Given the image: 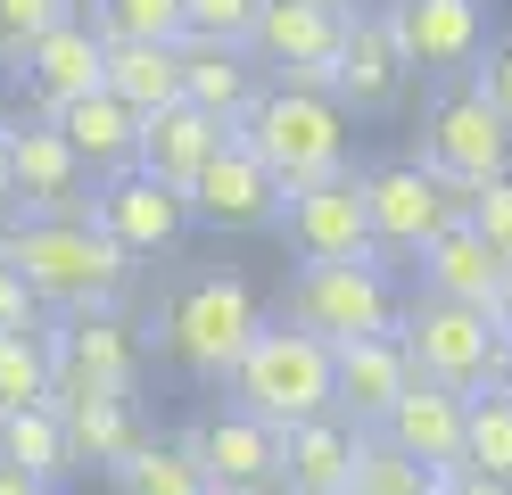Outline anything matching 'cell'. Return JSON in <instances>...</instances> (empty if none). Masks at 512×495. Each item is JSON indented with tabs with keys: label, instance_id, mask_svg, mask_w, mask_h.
I'll use <instances>...</instances> for the list:
<instances>
[{
	"label": "cell",
	"instance_id": "6da1fadb",
	"mask_svg": "<svg viewBox=\"0 0 512 495\" xmlns=\"http://www.w3.org/2000/svg\"><path fill=\"white\" fill-rule=\"evenodd\" d=\"M0 264L58 322L67 314H124V289H133V256L91 215H9L0 223Z\"/></svg>",
	"mask_w": 512,
	"mask_h": 495
},
{
	"label": "cell",
	"instance_id": "7a4b0ae2",
	"mask_svg": "<svg viewBox=\"0 0 512 495\" xmlns=\"http://www.w3.org/2000/svg\"><path fill=\"white\" fill-rule=\"evenodd\" d=\"M240 141H248L256 165L281 182V198L356 174V165H347V116H339V99H323V91L265 83V99H256L248 124H240Z\"/></svg>",
	"mask_w": 512,
	"mask_h": 495
},
{
	"label": "cell",
	"instance_id": "3957f363",
	"mask_svg": "<svg viewBox=\"0 0 512 495\" xmlns=\"http://www.w3.org/2000/svg\"><path fill=\"white\" fill-rule=\"evenodd\" d=\"M281 322L306 330L323 347H347V339H397L405 322V289H397V264H298L290 289H281Z\"/></svg>",
	"mask_w": 512,
	"mask_h": 495
},
{
	"label": "cell",
	"instance_id": "277c9868",
	"mask_svg": "<svg viewBox=\"0 0 512 495\" xmlns=\"http://www.w3.org/2000/svg\"><path fill=\"white\" fill-rule=\"evenodd\" d=\"M265 330V306H256V289L240 273H190L174 297H166V322H157V339L166 355L182 363L199 388H223L240 372L248 339Z\"/></svg>",
	"mask_w": 512,
	"mask_h": 495
},
{
	"label": "cell",
	"instance_id": "5b68a950",
	"mask_svg": "<svg viewBox=\"0 0 512 495\" xmlns=\"http://www.w3.org/2000/svg\"><path fill=\"white\" fill-rule=\"evenodd\" d=\"M223 388H232V405L248 421H265V429H298V421L339 413L331 405V347L306 339V330H290V322L256 330L248 355H240V372L223 380Z\"/></svg>",
	"mask_w": 512,
	"mask_h": 495
},
{
	"label": "cell",
	"instance_id": "8992f818",
	"mask_svg": "<svg viewBox=\"0 0 512 495\" xmlns=\"http://www.w3.org/2000/svg\"><path fill=\"white\" fill-rule=\"evenodd\" d=\"M397 347L413 363V380L430 388H455V396H479L504 363V339L488 314L471 306H438V297H405V322H397Z\"/></svg>",
	"mask_w": 512,
	"mask_h": 495
},
{
	"label": "cell",
	"instance_id": "52a82bcc",
	"mask_svg": "<svg viewBox=\"0 0 512 495\" xmlns=\"http://www.w3.org/2000/svg\"><path fill=\"white\" fill-rule=\"evenodd\" d=\"M422 165L438 182H455V190H479V182L512 174V132H504V116L488 108V99H479L471 75H455L430 99V116H422Z\"/></svg>",
	"mask_w": 512,
	"mask_h": 495
},
{
	"label": "cell",
	"instance_id": "ba28073f",
	"mask_svg": "<svg viewBox=\"0 0 512 495\" xmlns=\"http://www.w3.org/2000/svg\"><path fill=\"white\" fill-rule=\"evenodd\" d=\"M356 182H364V215H372L380 264H389V256H422L446 223H463V198H471V190H455V182H438L422 157L372 165V174H356Z\"/></svg>",
	"mask_w": 512,
	"mask_h": 495
},
{
	"label": "cell",
	"instance_id": "9c48e42d",
	"mask_svg": "<svg viewBox=\"0 0 512 495\" xmlns=\"http://www.w3.org/2000/svg\"><path fill=\"white\" fill-rule=\"evenodd\" d=\"M42 347H50V405H67V396H124L133 405L141 339L124 314H67L42 330Z\"/></svg>",
	"mask_w": 512,
	"mask_h": 495
},
{
	"label": "cell",
	"instance_id": "30bf717a",
	"mask_svg": "<svg viewBox=\"0 0 512 495\" xmlns=\"http://www.w3.org/2000/svg\"><path fill=\"white\" fill-rule=\"evenodd\" d=\"M380 25L405 58V75H471L488 50V9L479 0H380Z\"/></svg>",
	"mask_w": 512,
	"mask_h": 495
},
{
	"label": "cell",
	"instance_id": "8fae6325",
	"mask_svg": "<svg viewBox=\"0 0 512 495\" xmlns=\"http://www.w3.org/2000/svg\"><path fill=\"white\" fill-rule=\"evenodd\" d=\"M339 42H347V17L314 9V0H265V17H256V33H248V58H256V75L273 66L290 91H323L331 99Z\"/></svg>",
	"mask_w": 512,
	"mask_h": 495
},
{
	"label": "cell",
	"instance_id": "7c38bea8",
	"mask_svg": "<svg viewBox=\"0 0 512 495\" xmlns=\"http://www.w3.org/2000/svg\"><path fill=\"white\" fill-rule=\"evenodd\" d=\"M0 141H9V215H91V174L67 157L50 116L25 108L17 124H0Z\"/></svg>",
	"mask_w": 512,
	"mask_h": 495
},
{
	"label": "cell",
	"instance_id": "4fadbf2b",
	"mask_svg": "<svg viewBox=\"0 0 512 495\" xmlns=\"http://www.w3.org/2000/svg\"><path fill=\"white\" fill-rule=\"evenodd\" d=\"M182 446L199 454L215 495H281V429L248 421L240 405H215L182 429Z\"/></svg>",
	"mask_w": 512,
	"mask_h": 495
},
{
	"label": "cell",
	"instance_id": "5bb4252c",
	"mask_svg": "<svg viewBox=\"0 0 512 495\" xmlns=\"http://www.w3.org/2000/svg\"><path fill=\"white\" fill-rule=\"evenodd\" d=\"M273 231L290 240L298 264H364V256H380V248H372V215H364V182H356V174L281 198V223H273Z\"/></svg>",
	"mask_w": 512,
	"mask_h": 495
},
{
	"label": "cell",
	"instance_id": "9a60e30c",
	"mask_svg": "<svg viewBox=\"0 0 512 495\" xmlns=\"http://www.w3.org/2000/svg\"><path fill=\"white\" fill-rule=\"evenodd\" d=\"M182 207H190V223H207V231H273L281 223V182L256 165V149L232 132V141L199 165V182L182 190Z\"/></svg>",
	"mask_w": 512,
	"mask_h": 495
},
{
	"label": "cell",
	"instance_id": "2e32d148",
	"mask_svg": "<svg viewBox=\"0 0 512 495\" xmlns=\"http://www.w3.org/2000/svg\"><path fill=\"white\" fill-rule=\"evenodd\" d=\"M100 58H108V42H100V33H91V17L75 9L67 25H50L42 42L9 66V83H25V108H34V116H58L67 99L100 91Z\"/></svg>",
	"mask_w": 512,
	"mask_h": 495
},
{
	"label": "cell",
	"instance_id": "e0dca14e",
	"mask_svg": "<svg viewBox=\"0 0 512 495\" xmlns=\"http://www.w3.org/2000/svg\"><path fill=\"white\" fill-rule=\"evenodd\" d=\"M405 58L389 42V25H380V9H356L347 17V42H339V66H331V99L339 116H389L405 99Z\"/></svg>",
	"mask_w": 512,
	"mask_h": 495
},
{
	"label": "cell",
	"instance_id": "ac0fdd59",
	"mask_svg": "<svg viewBox=\"0 0 512 495\" xmlns=\"http://www.w3.org/2000/svg\"><path fill=\"white\" fill-rule=\"evenodd\" d=\"M91 223H100L124 256H157V248H174L190 231V207H182V190L149 182V174H116V182L91 190Z\"/></svg>",
	"mask_w": 512,
	"mask_h": 495
},
{
	"label": "cell",
	"instance_id": "d6986e66",
	"mask_svg": "<svg viewBox=\"0 0 512 495\" xmlns=\"http://www.w3.org/2000/svg\"><path fill=\"white\" fill-rule=\"evenodd\" d=\"M512 264L479 240L471 223H446L438 240L413 256V297H438V306H471V314H488L496 306V289H504Z\"/></svg>",
	"mask_w": 512,
	"mask_h": 495
},
{
	"label": "cell",
	"instance_id": "ffe728a7",
	"mask_svg": "<svg viewBox=\"0 0 512 495\" xmlns=\"http://www.w3.org/2000/svg\"><path fill=\"white\" fill-rule=\"evenodd\" d=\"M50 132L67 141V157L91 174V190L141 165V116L124 108L116 91H83V99H67V108L50 116Z\"/></svg>",
	"mask_w": 512,
	"mask_h": 495
},
{
	"label": "cell",
	"instance_id": "44dd1931",
	"mask_svg": "<svg viewBox=\"0 0 512 495\" xmlns=\"http://www.w3.org/2000/svg\"><path fill=\"white\" fill-rule=\"evenodd\" d=\"M405 388H413V363H405L397 339H347V347H331V405H339V421H356L364 438L397 413Z\"/></svg>",
	"mask_w": 512,
	"mask_h": 495
},
{
	"label": "cell",
	"instance_id": "7402d4cb",
	"mask_svg": "<svg viewBox=\"0 0 512 495\" xmlns=\"http://www.w3.org/2000/svg\"><path fill=\"white\" fill-rule=\"evenodd\" d=\"M463 405H471V396L413 380V388L397 396V413L380 421L372 438H380V446H397L405 462H422V471H463Z\"/></svg>",
	"mask_w": 512,
	"mask_h": 495
},
{
	"label": "cell",
	"instance_id": "603a6c76",
	"mask_svg": "<svg viewBox=\"0 0 512 495\" xmlns=\"http://www.w3.org/2000/svg\"><path fill=\"white\" fill-rule=\"evenodd\" d=\"M356 454H364V429L339 421V413L281 429V495H347Z\"/></svg>",
	"mask_w": 512,
	"mask_h": 495
},
{
	"label": "cell",
	"instance_id": "cb8c5ba5",
	"mask_svg": "<svg viewBox=\"0 0 512 495\" xmlns=\"http://www.w3.org/2000/svg\"><path fill=\"white\" fill-rule=\"evenodd\" d=\"M256 99H265V83H256V58H248V50H207V42H182V108H199L207 124L240 132Z\"/></svg>",
	"mask_w": 512,
	"mask_h": 495
},
{
	"label": "cell",
	"instance_id": "d4e9b609",
	"mask_svg": "<svg viewBox=\"0 0 512 495\" xmlns=\"http://www.w3.org/2000/svg\"><path fill=\"white\" fill-rule=\"evenodd\" d=\"M223 141H232L223 124H207L199 108H182V99H174V108L141 116V165H133V174L166 182V190H190V182H199V165H207Z\"/></svg>",
	"mask_w": 512,
	"mask_h": 495
},
{
	"label": "cell",
	"instance_id": "484cf974",
	"mask_svg": "<svg viewBox=\"0 0 512 495\" xmlns=\"http://www.w3.org/2000/svg\"><path fill=\"white\" fill-rule=\"evenodd\" d=\"M100 91H116L133 116H157L182 99V42H108Z\"/></svg>",
	"mask_w": 512,
	"mask_h": 495
},
{
	"label": "cell",
	"instance_id": "4316f807",
	"mask_svg": "<svg viewBox=\"0 0 512 495\" xmlns=\"http://www.w3.org/2000/svg\"><path fill=\"white\" fill-rule=\"evenodd\" d=\"M0 462L9 471H25L34 487H67L75 479V446H67V429H58V405H25V413H9L0 421Z\"/></svg>",
	"mask_w": 512,
	"mask_h": 495
},
{
	"label": "cell",
	"instance_id": "83f0119b",
	"mask_svg": "<svg viewBox=\"0 0 512 495\" xmlns=\"http://www.w3.org/2000/svg\"><path fill=\"white\" fill-rule=\"evenodd\" d=\"M58 429H67V446H75V471L83 462L116 471V462L141 446V413L124 405V396H67V405H58Z\"/></svg>",
	"mask_w": 512,
	"mask_h": 495
},
{
	"label": "cell",
	"instance_id": "f1b7e54d",
	"mask_svg": "<svg viewBox=\"0 0 512 495\" xmlns=\"http://www.w3.org/2000/svg\"><path fill=\"white\" fill-rule=\"evenodd\" d=\"M116 487L124 495H215L207 471H199V454H190L182 438H141L116 462Z\"/></svg>",
	"mask_w": 512,
	"mask_h": 495
},
{
	"label": "cell",
	"instance_id": "f546056e",
	"mask_svg": "<svg viewBox=\"0 0 512 495\" xmlns=\"http://www.w3.org/2000/svg\"><path fill=\"white\" fill-rule=\"evenodd\" d=\"M463 471L512 487V405H504L496 388H479L471 405H463Z\"/></svg>",
	"mask_w": 512,
	"mask_h": 495
},
{
	"label": "cell",
	"instance_id": "4dcf8cb0",
	"mask_svg": "<svg viewBox=\"0 0 512 495\" xmlns=\"http://www.w3.org/2000/svg\"><path fill=\"white\" fill-rule=\"evenodd\" d=\"M83 17L100 42H190L182 0H91Z\"/></svg>",
	"mask_w": 512,
	"mask_h": 495
},
{
	"label": "cell",
	"instance_id": "1f68e13d",
	"mask_svg": "<svg viewBox=\"0 0 512 495\" xmlns=\"http://www.w3.org/2000/svg\"><path fill=\"white\" fill-rule=\"evenodd\" d=\"M25 405H50V347L42 330H0V421Z\"/></svg>",
	"mask_w": 512,
	"mask_h": 495
},
{
	"label": "cell",
	"instance_id": "d6a6232c",
	"mask_svg": "<svg viewBox=\"0 0 512 495\" xmlns=\"http://www.w3.org/2000/svg\"><path fill=\"white\" fill-rule=\"evenodd\" d=\"M347 495H438V471H422V462H405L397 446L364 438V454H356V479H347Z\"/></svg>",
	"mask_w": 512,
	"mask_h": 495
},
{
	"label": "cell",
	"instance_id": "836d02e7",
	"mask_svg": "<svg viewBox=\"0 0 512 495\" xmlns=\"http://www.w3.org/2000/svg\"><path fill=\"white\" fill-rule=\"evenodd\" d=\"M256 17H265V0H182L190 42H207V50H248Z\"/></svg>",
	"mask_w": 512,
	"mask_h": 495
},
{
	"label": "cell",
	"instance_id": "e575fe53",
	"mask_svg": "<svg viewBox=\"0 0 512 495\" xmlns=\"http://www.w3.org/2000/svg\"><path fill=\"white\" fill-rule=\"evenodd\" d=\"M75 0H0V66H17L50 25H67Z\"/></svg>",
	"mask_w": 512,
	"mask_h": 495
},
{
	"label": "cell",
	"instance_id": "d590c367",
	"mask_svg": "<svg viewBox=\"0 0 512 495\" xmlns=\"http://www.w3.org/2000/svg\"><path fill=\"white\" fill-rule=\"evenodd\" d=\"M463 223L488 240L504 264H512V174H496V182H479L471 198H463Z\"/></svg>",
	"mask_w": 512,
	"mask_h": 495
},
{
	"label": "cell",
	"instance_id": "8d00e7d4",
	"mask_svg": "<svg viewBox=\"0 0 512 495\" xmlns=\"http://www.w3.org/2000/svg\"><path fill=\"white\" fill-rule=\"evenodd\" d=\"M471 83H479V99H488V108L504 116V132H512V33H504V42H488V50H479Z\"/></svg>",
	"mask_w": 512,
	"mask_h": 495
},
{
	"label": "cell",
	"instance_id": "74e56055",
	"mask_svg": "<svg viewBox=\"0 0 512 495\" xmlns=\"http://www.w3.org/2000/svg\"><path fill=\"white\" fill-rule=\"evenodd\" d=\"M0 330H50V314L34 306V289H25L9 264H0Z\"/></svg>",
	"mask_w": 512,
	"mask_h": 495
},
{
	"label": "cell",
	"instance_id": "f35d334b",
	"mask_svg": "<svg viewBox=\"0 0 512 495\" xmlns=\"http://www.w3.org/2000/svg\"><path fill=\"white\" fill-rule=\"evenodd\" d=\"M438 495H512V487L479 479V471H438Z\"/></svg>",
	"mask_w": 512,
	"mask_h": 495
},
{
	"label": "cell",
	"instance_id": "ab89813d",
	"mask_svg": "<svg viewBox=\"0 0 512 495\" xmlns=\"http://www.w3.org/2000/svg\"><path fill=\"white\" fill-rule=\"evenodd\" d=\"M488 322H496V339L512 347V273H504V289H496V306H488Z\"/></svg>",
	"mask_w": 512,
	"mask_h": 495
},
{
	"label": "cell",
	"instance_id": "60d3db41",
	"mask_svg": "<svg viewBox=\"0 0 512 495\" xmlns=\"http://www.w3.org/2000/svg\"><path fill=\"white\" fill-rule=\"evenodd\" d=\"M0 495H50V487H34L25 471H9V462H0Z\"/></svg>",
	"mask_w": 512,
	"mask_h": 495
},
{
	"label": "cell",
	"instance_id": "b9f144b4",
	"mask_svg": "<svg viewBox=\"0 0 512 495\" xmlns=\"http://www.w3.org/2000/svg\"><path fill=\"white\" fill-rule=\"evenodd\" d=\"M496 396H504V405H512V347H504V363H496V380H488Z\"/></svg>",
	"mask_w": 512,
	"mask_h": 495
},
{
	"label": "cell",
	"instance_id": "7bdbcfd3",
	"mask_svg": "<svg viewBox=\"0 0 512 495\" xmlns=\"http://www.w3.org/2000/svg\"><path fill=\"white\" fill-rule=\"evenodd\" d=\"M0 215H9V141H0Z\"/></svg>",
	"mask_w": 512,
	"mask_h": 495
},
{
	"label": "cell",
	"instance_id": "ee69618b",
	"mask_svg": "<svg viewBox=\"0 0 512 495\" xmlns=\"http://www.w3.org/2000/svg\"><path fill=\"white\" fill-rule=\"evenodd\" d=\"M314 9H331V17H356V0H314Z\"/></svg>",
	"mask_w": 512,
	"mask_h": 495
},
{
	"label": "cell",
	"instance_id": "f6af8a7d",
	"mask_svg": "<svg viewBox=\"0 0 512 495\" xmlns=\"http://www.w3.org/2000/svg\"><path fill=\"white\" fill-rule=\"evenodd\" d=\"M0 99H9V66H0Z\"/></svg>",
	"mask_w": 512,
	"mask_h": 495
}]
</instances>
